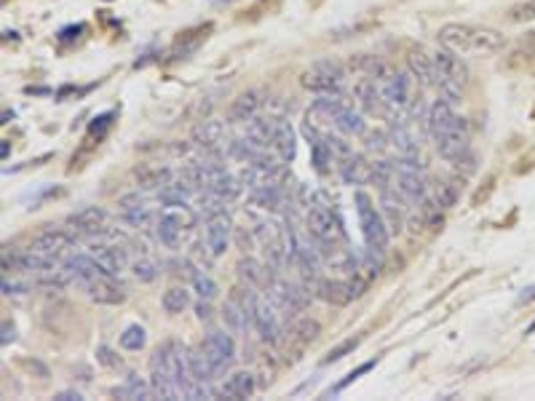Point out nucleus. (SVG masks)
Wrapping results in <instances>:
<instances>
[{"mask_svg": "<svg viewBox=\"0 0 535 401\" xmlns=\"http://www.w3.org/2000/svg\"><path fill=\"white\" fill-rule=\"evenodd\" d=\"M439 43L455 54H482L490 56L503 48V35L492 27H477L466 22H450L439 27Z\"/></svg>", "mask_w": 535, "mask_h": 401, "instance_id": "1", "label": "nucleus"}, {"mask_svg": "<svg viewBox=\"0 0 535 401\" xmlns=\"http://www.w3.org/2000/svg\"><path fill=\"white\" fill-rule=\"evenodd\" d=\"M332 203H311L308 206V217H305V225H308V233L311 238L319 244L322 255H329V252H337V246L346 241V228H343V220L337 217L334 209H329Z\"/></svg>", "mask_w": 535, "mask_h": 401, "instance_id": "2", "label": "nucleus"}, {"mask_svg": "<svg viewBox=\"0 0 535 401\" xmlns=\"http://www.w3.org/2000/svg\"><path fill=\"white\" fill-rule=\"evenodd\" d=\"M434 65H436V89H439V97L447 100L450 105H457L463 100V86L468 80V70L466 65L460 62V56L450 48H439L434 51Z\"/></svg>", "mask_w": 535, "mask_h": 401, "instance_id": "3", "label": "nucleus"}, {"mask_svg": "<svg viewBox=\"0 0 535 401\" xmlns=\"http://www.w3.org/2000/svg\"><path fill=\"white\" fill-rule=\"evenodd\" d=\"M354 203H356V214H359V225H361V233H364V244H367L369 249L386 255L388 241H391V230H388V225H386V220H383V214L375 212L372 198H369L364 190H356Z\"/></svg>", "mask_w": 535, "mask_h": 401, "instance_id": "4", "label": "nucleus"}, {"mask_svg": "<svg viewBox=\"0 0 535 401\" xmlns=\"http://www.w3.org/2000/svg\"><path fill=\"white\" fill-rule=\"evenodd\" d=\"M302 86L316 94H343L346 91V70L332 59H322L302 73Z\"/></svg>", "mask_w": 535, "mask_h": 401, "instance_id": "5", "label": "nucleus"}, {"mask_svg": "<svg viewBox=\"0 0 535 401\" xmlns=\"http://www.w3.org/2000/svg\"><path fill=\"white\" fill-rule=\"evenodd\" d=\"M396 164V185L399 193L413 203H423L428 198V182L423 177V164L415 161V158H399L393 161Z\"/></svg>", "mask_w": 535, "mask_h": 401, "instance_id": "6", "label": "nucleus"}, {"mask_svg": "<svg viewBox=\"0 0 535 401\" xmlns=\"http://www.w3.org/2000/svg\"><path fill=\"white\" fill-rule=\"evenodd\" d=\"M249 305H252V326L257 329V334L265 343H270V346H279L284 329H281L279 313L273 308V302L268 300V297H263V294L252 292V302Z\"/></svg>", "mask_w": 535, "mask_h": 401, "instance_id": "7", "label": "nucleus"}, {"mask_svg": "<svg viewBox=\"0 0 535 401\" xmlns=\"http://www.w3.org/2000/svg\"><path fill=\"white\" fill-rule=\"evenodd\" d=\"M201 351H203V356H206V361L212 364L214 378H223L225 372L233 367V361H235V346H233V340H231V334H225V332H217V329H212V332L206 334V340H203V346H201Z\"/></svg>", "mask_w": 535, "mask_h": 401, "instance_id": "8", "label": "nucleus"}, {"mask_svg": "<svg viewBox=\"0 0 535 401\" xmlns=\"http://www.w3.org/2000/svg\"><path fill=\"white\" fill-rule=\"evenodd\" d=\"M434 142H436V153L445 158V161H450V164H455L460 156H466L468 150H471V145H468V123H466V118H460V115H457V121L452 123L447 132L436 134Z\"/></svg>", "mask_w": 535, "mask_h": 401, "instance_id": "9", "label": "nucleus"}, {"mask_svg": "<svg viewBox=\"0 0 535 401\" xmlns=\"http://www.w3.org/2000/svg\"><path fill=\"white\" fill-rule=\"evenodd\" d=\"M413 83H415L413 73H393L388 80L380 83V89H383V97H386V102H388L391 107L410 110V107L415 105Z\"/></svg>", "mask_w": 535, "mask_h": 401, "instance_id": "10", "label": "nucleus"}, {"mask_svg": "<svg viewBox=\"0 0 535 401\" xmlns=\"http://www.w3.org/2000/svg\"><path fill=\"white\" fill-rule=\"evenodd\" d=\"M249 302H252V292L244 294L241 289H235L233 294L228 297V302H225L223 319L235 334H244L246 326L252 324V305H249Z\"/></svg>", "mask_w": 535, "mask_h": 401, "instance_id": "11", "label": "nucleus"}, {"mask_svg": "<svg viewBox=\"0 0 535 401\" xmlns=\"http://www.w3.org/2000/svg\"><path fill=\"white\" fill-rule=\"evenodd\" d=\"M354 97H356L361 112H367V115H383L386 107H388L380 83L375 78H367V75L354 83Z\"/></svg>", "mask_w": 535, "mask_h": 401, "instance_id": "12", "label": "nucleus"}, {"mask_svg": "<svg viewBox=\"0 0 535 401\" xmlns=\"http://www.w3.org/2000/svg\"><path fill=\"white\" fill-rule=\"evenodd\" d=\"M313 292L316 297L324 300L327 305L334 308H346L351 305V300H356V292L351 287V281H332V279H316L313 281Z\"/></svg>", "mask_w": 535, "mask_h": 401, "instance_id": "13", "label": "nucleus"}, {"mask_svg": "<svg viewBox=\"0 0 535 401\" xmlns=\"http://www.w3.org/2000/svg\"><path fill=\"white\" fill-rule=\"evenodd\" d=\"M223 137H225V129L220 121H209V118H203V121L196 126V132H193V139H196V145L203 150V156L209 158H223Z\"/></svg>", "mask_w": 535, "mask_h": 401, "instance_id": "14", "label": "nucleus"}, {"mask_svg": "<svg viewBox=\"0 0 535 401\" xmlns=\"http://www.w3.org/2000/svg\"><path fill=\"white\" fill-rule=\"evenodd\" d=\"M231 230H233V225H231L228 212L206 217V246H209L212 257L225 255V249L231 244Z\"/></svg>", "mask_w": 535, "mask_h": 401, "instance_id": "15", "label": "nucleus"}, {"mask_svg": "<svg viewBox=\"0 0 535 401\" xmlns=\"http://www.w3.org/2000/svg\"><path fill=\"white\" fill-rule=\"evenodd\" d=\"M118 238H112V241H100V244H91V255L97 257V262H100L110 276H118V273H123L126 270V265H129V255H126V249H121V246L115 244Z\"/></svg>", "mask_w": 535, "mask_h": 401, "instance_id": "16", "label": "nucleus"}, {"mask_svg": "<svg viewBox=\"0 0 535 401\" xmlns=\"http://www.w3.org/2000/svg\"><path fill=\"white\" fill-rule=\"evenodd\" d=\"M65 265L73 270V276H75L80 284H94V281L115 279V276H110V273L97 262V257L94 255H70L65 260Z\"/></svg>", "mask_w": 535, "mask_h": 401, "instance_id": "17", "label": "nucleus"}, {"mask_svg": "<svg viewBox=\"0 0 535 401\" xmlns=\"http://www.w3.org/2000/svg\"><path fill=\"white\" fill-rule=\"evenodd\" d=\"M75 246V233L73 230H43V233L38 235L33 241V249H38V252H46V255L51 257H65L70 249Z\"/></svg>", "mask_w": 535, "mask_h": 401, "instance_id": "18", "label": "nucleus"}, {"mask_svg": "<svg viewBox=\"0 0 535 401\" xmlns=\"http://www.w3.org/2000/svg\"><path fill=\"white\" fill-rule=\"evenodd\" d=\"M407 67L413 73V78L420 83V86H436V65H434V54H428L425 48H410L407 51Z\"/></svg>", "mask_w": 535, "mask_h": 401, "instance_id": "19", "label": "nucleus"}, {"mask_svg": "<svg viewBox=\"0 0 535 401\" xmlns=\"http://www.w3.org/2000/svg\"><path fill=\"white\" fill-rule=\"evenodd\" d=\"M273 270H276V267L270 265V262L263 265L255 257H241V260H238V276L246 281V287H263V289H268V287L276 281Z\"/></svg>", "mask_w": 535, "mask_h": 401, "instance_id": "20", "label": "nucleus"}, {"mask_svg": "<svg viewBox=\"0 0 535 401\" xmlns=\"http://www.w3.org/2000/svg\"><path fill=\"white\" fill-rule=\"evenodd\" d=\"M404 196L399 193V188H388L380 190V206H383V217L388 223L391 233H401L404 228Z\"/></svg>", "mask_w": 535, "mask_h": 401, "instance_id": "21", "label": "nucleus"}, {"mask_svg": "<svg viewBox=\"0 0 535 401\" xmlns=\"http://www.w3.org/2000/svg\"><path fill=\"white\" fill-rule=\"evenodd\" d=\"M118 209H121V220L132 228H147L150 223V212H147L145 200L139 193H126L118 198Z\"/></svg>", "mask_w": 535, "mask_h": 401, "instance_id": "22", "label": "nucleus"}, {"mask_svg": "<svg viewBox=\"0 0 535 401\" xmlns=\"http://www.w3.org/2000/svg\"><path fill=\"white\" fill-rule=\"evenodd\" d=\"M257 388V380L252 372H235L233 378L225 380V385L220 390H214V396H223V399H231V401H241V399H249L252 393H255Z\"/></svg>", "mask_w": 535, "mask_h": 401, "instance_id": "23", "label": "nucleus"}, {"mask_svg": "<svg viewBox=\"0 0 535 401\" xmlns=\"http://www.w3.org/2000/svg\"><path fill=\"white\" fill-rule=\"evenodd\" d=\"M273 150H276V156H279L284 164L295 161V156H297L295 129H292V123L287 121V118H276V129H273Z\"/></svg>", "mask_w": 535, "mask_h": 401, "instance_id": "24", "label": "nucleus"}, {"mask_svg": "<svg viewBox=\"0 0 535 401\" xmlns=\"http://www.w3.org/2000/svg\"><path fill=\"white\" fill-rule=\"evenodd\" d=\"M340 177L346 185H367V182H372V164H367L356 153H351L340 161Z\"/></svg>", "mask_w": 535, "mask_h": 401, "instance_id": "25", "label": "nucleus"}, {"mask_svg": "<svg viewBox=\"0 0 535 401\" xmlns=\"http://www.w3.org/2000/svg\"><path fill=\"white\" fill-rule=\"evenodd\" d=\"M212 30V24H203V27H196V30H185L179 33V38L174 41L171 51H169V59H185L193 51H198V46L206 41V33Z\"/></svg>", "mask_w": 535, "mask_h": 401, "instance_id": "26", "label": "nucleus"}, {"mask_svg": "<svg viewBox=\"0 0 535 401\" xmlns=\"http://www.w3.org/2000/svg\"><path fill=\"white\" fill-rule=\"evenodd\" d=\"M112 396H115V399H126V401H139V399L147 401V399H153L156 393H153V385H147L139 375H129L121 385L112 388Z\"/></svg>", "mask_w": 535, "mask_h": 401, "instance_id": "27", "label": "nucleus"}, {"mask_svg": "<svg viewBox=\"0 0 535 401\" xmlns=\"http://www.w3.org/2000/svg\"><path fill=\"white\" fill-rule=\"evenodd\" d=\"M351 67L354 70H359L361 75H367V78H375L378 83H383V80H388L396 70L388 65V62H383L380 56H369V54H361L356 56L354 62H351Z\"/></svg>", "mask_w": 535, "mask_h": 401, "instance_id": "28", "label": "nucleus"}, {"mask_svg": "<svg viewBox=\"0 0 535 401\" xmlns=\"http://www.w3.org/2000/svg\"><path fill=\"white\" fill-rule=\"evenodd\" d=\"M86 289H89L91 300L100 302V305H121V302H126V292H123L112 279L86 284Z\"/></svg>", "mask_w": 535, "mask_h": 401, "instance_id": "29", "label": "nucleus"}, {"mask_svg": "<svg viewBox=\"0 0 535 401\" xmlns=\"http://www.w3.org/2000/svg\"><path fill=\"white\" fill-rule=\"evenodd\" d=\"M273 129H276V118L273 115H255L246 121V137L263 147H273Z\"/></svg>", "mask_w": 535, "mask_h": 401, "instance_id": "30", "label": "nucleus"}, {"mask_svg": "<svg viewBox=\"0 0 535 401\" xmlns=\"http://www.w3.org/2000/svg\"><path fill=\"white\" fill-rule=\"evenodd\" d=\"M260 91H244L238 100H233L231 105V121L233 123H246L249 118H255L257 110H260Z\"/></svg>", "mask_w": 535, "mask_h": 401, "instance_id": "31", "label": "nucleus"}, {"mask_svg": "<svg viewBox=\"0 0 535 401\" xmlns=\"http://www.w3.org/2000/svg\"><path fill=\"white\" fill-rule=\"evenodd\" d=\"M75 279L73 276V270L67 265L62 267H46V270H41V273H35V281L41 284V287H48V289H62V287H67L70 281Z\"/></svg>", "mask_w": 535, "mask_h": 401, "instance_id": "32", "label": "nucleus"}, {"mask_svg": "<svg viewBox=\"0 0 535 401\" xmlns=\"http://www.w3.org/2000/svg\"><path fill=\"white\" fill-rule=\"evenodd\" d=\"M533 59H535V33H530L527 43H519L512 54L506 56V67L509 70H527V67L533 65Z\"/></svg>", "mask_w": 535, "mask_h": 401, "instance_id": "33", "label": "nucleus"}, {"mask_svg": "<svg viewBox=\"0 0 535 401\" xmlns=\"http://www.w3.org/2000/svg\"><path fill=\"white\" fill-rule=\"evenodd\" d=\"M372 182L378 185V190L399 188V185H396V164H393V161H378V164H372Z\"/></svg>", "mask_w": 535, "mask_h": 401, "instance_id": "34", "label": "nucleus"}, {"mask_svg": "<svg viewBox=\"0 0 535 401\" xmlns=\"http://www.w3.org/2000/svg\"><path fill=\"white\" fill-rule=\"evenodd\" d=\"M188 358H190V372H193L196 383L209 385L214 380V372H212V364L203 356V351H188Z\"/></svg>", "mask_w": 535, "mask_h": 401, "instance_id": "35", "label": "nucleus"}, {"mask_svg": "<svg viewBox=\"0 0 535 401\" xmlns=\"http://www.w3.org/2000/svg\"><path fill=\"white\" fill-rule=\"evenodd\" d=\"M457 196H460V188H457L455 179H445V182H436L434 188V203L439 209H450L455 206Z\"/></svg>", "mask_w": 535, "mask_h": 401, "instance_id": "36", "label": "nucleus"}, {"mask_svg": "<svg viewBox=\"0 0 535 401\" xmlns=\"http://www.w3.org/2000/svg\"><path fill=\"white\" fill-rule=\"evenodd\" d=\"M112 121H115V110L97 115V118L89 123V134H86V147H89V145H100V139L105 137V134H107V129L112 126Z\"/></svg>", "mask_w": 535, "mask_h": 401, "instance_id": "37", "label": "nucleus"}, {"mask_svg": "<svg viewBox=\"0 0 535 401\" xmlns=\"http://www.w3.org/2000/svg\"><path fill=\"white\" fill-rule=\"evenodd\" d=\"M161 302H164V311L171 313V316H177V313H182L190 305V294H188V289L174 287V289H169L166 294H164Z\"/></svg>", "mask_w": 535, "mask_h": 401, "instance_id": "38", "label": "nucleus"}, {"mask_svg": "<svg viewBox=\"0 0 535 401\" xmlns=\"http://www.w3.org/2000/svg\"><path fill=\"white\" fill-rule=\"evenodd\" d=\"M190 281H193V289L198 292V297H203V300H214L217 292H220L212 276L203 273V270H193V273H190Z\"/></svg>", "mask_w": 535, "mask_h": 401, "instance_id": "39", "label": "nucleus"}, {"mask_svg": "<svg viewBox=\"0 0 535 401\" xmlns=\"http://www.w3.org/2000/svg\"><path fill=\"white\" fill-rule=\"evenodd\" d=\"M292 334L305 346V343H313L322 334V324L316 321V319H300V321L292 324Z\"/></svg>", "mask_w": 535, "mask_h": 401, "instance_id": "40", "label": "nucleus"}, {"mask_svg": "<svg viewBox=\"0 0 535 401\" xmlns=\"http://www.w3.org/2000/svg\"><path fill=\"white\" fill-rule=\"evenodd\" d=\"M147 343V332L139 326V324H132V326H126L121 334V348H126V351H142Z\"/></svg>", "mask_w": 535, "mask_h": 401, "instance_id": "41", "label": "nucleus"}, {"mask_svg": "<svg viewBox=\"0 0 535 401\" xmlns=\"http://www.w3.org/2000/svg\"><path fill=\"white\" fill-rule=\"evenodd\" d=\"M361 346V337H348V340H343V343H337V346L324 356V364H337L340 358H346L348 353H354L356 348Z\"/></svg>", "mask_w": 535, "mask_h": 401, "instance_id": "42", "label": "nucleus"}, {"mask_svg": "<svg viewBox=\"0 0 535 401\" xmlns=\"http://www.w3.org/2000/svg\"><path fill=\"white\" fill-rule=\"evenodd\" d=\"M158 273H161V267H158V262L150 260V257H142V260L134 262V276L139 281H156Z\"/></svg>", "mask_w": 535, "mask_h": 401, "instance_id": "43", "label": "nucleus"}, {"mask_svg": "<svg viewBox=\"0 0 535 401\" xmlns=\"http://www.w3.org/2000/svg\"><path fill=\"white\" fill-rule=\"evenodd\" d=\"M509 19L512 22H533L535 19V0H522V3H517V6H512L509 9Z\"/></svg>", "mask_w": 535, "mask_h": 401, "instance_id": "44", "label": "nucleus"}, {"mask_svg": "<svg viewBox=\"0 0 535 401\" xmlns=\"http://www.w3.org/2000/svg\"><path fill=\"white\" fill-rule=\"evenodd\" d=\"M364 145L372 153H386L391 147V134L386 132H364Z\"/></svg>", "mask_w": 535, "mask_h": 401, "instance_id": "45", "label": "nucleus"}, {"mask_svg": "<svg viewBox=\"0 0 535 401\" xmlns=\"http://www.w3.org/2000/svg\"><path fill=\"white\" fill-rule=\"evenodd\" d=\"M375 367H378V358H372V361H367V364H361V367H359V369H354V372H348V375H346V380H340V383L334 385V390H332V393H340V390H343V388H348V385H351L354 380H359V378H361V375H367L369 369H375Z\"/></svg>", "mask_w": 535, "mask_h": 401, "instance_id": "46", "label": "nucleus"}, {"mask_svg": "<svg viewBox=\"0 0 535 401\" xmlns=\"http://www.w3.org/2000/svg\"><path fill=\"white\" fill-rule=\"evenodd\" d=\"M97 361H100L102 367H107V369H121L123 367L121 356H118V353H115L112 348H107V346L97 348Z\"/></svg>", "mask_w": 535, "mask_h": 401, "instance_id": "47", "label": "nucleus"}, {"mask_svg": "<svg viewBox=\"0 0 535 401\" xmlns=\"http://www.w3.org/2000/svg\"><path fill=\"white\" fill-rule=\"evenodd\" d=\"M212 107H214V100H212V97H201V100L196 102L193 107H190L188 115H190V118H198V121H203V118L209 115V110H212Z\"/></svg>", "mask_w": 535, "mask_h": 401, "instance_id": "48", "label": "nucleus"}, {"mask_svg": "<svg viewBox=\"0 0 535 401\" xmlns=\"http://www.w3.org/2000/svg\"><path fill=\"white\" fill-rule=\"evenodd\" d=\"M22 367L27 369L30 375H35V378H41V380L48 378V367H46L43 361H38V358H24Z\"/></svg>", "mask_w": 535, "mask_h": 401, "instance_id": "49", "label": "nucleus"}, {"mask_svg": "<svg viewBox=\"0 0 535 401\" xmlns=\"http://www.w3.org/2000/svg\"><path fill=\"white\" fill-rule=\"evenodd\" d=\"M30 287L27 284H19V281H11L9 273H3V294H27Z\"/></svg>", "mask_w": 535, "mask_h": 401, "instance_id": "50", "label": "nucleus"}, {"mask_svg": "<svg viewBox=\"0 0 535 401\" xmlns=\"http://www.w3.org/2000/svg\"><path fill=\"white\" fill-rule=\"evenodd\" d=\"M83 30H86L83 24H75V27H65V30L59 33V41H62V43H70V41L80 38V33H83Z\"/></svg>", "mask_w": 535, "mask_h": 401, "instance_id": "51", "label": "nucleus"}, {"mask_svg": "<svg viewBox=\"0 0 535 401\" xmlns=\"http://www.w3.org/2000/svg\"><path fill=\"white\" fill-rule=\"evenodd\" d=\"M209 302L212 300H203V297L196 302V316H198L201 321H209V319H212V305H209Z\"/></svg>", "mask_w": 535, "mask_h": 401, "instance_id": "52", "label": "nucleus"}, {"mask_svg": "<svg viewBox=\"0 0 535 401\" xmlns=\"http://www.w3.org/2000/svg\"><path fill=\"white\" fill-rule=\"evenodd\" d=\"M16 340V326H14L11 321H3V334H0V343L3 346H9V343H14Z\"/></svg>", "mask_w": 535, "mask_h": 401, "instance_id": "53", "label": "nucleus"}, {"mask_svg": "<svg viewBox=\"0 0 535 401\" xmlns=\"http://www.w3.org/2000/svg\"><path fill=\"white\" fill-rule=\"evenodd\" d=\"M517 302H519V305H530V302H535V284L533 287H524V289L519 292Z\"/></svg>", "mask_w": 535, "mask_h": 401, "instance_id": "54", "label": "nucleus"}, {"mask_svg": "<svg viewBox=\"0 0 535 401\" xmlns=\"http://www.w3.org/2000/svg\"><path fill=\"white\" fill-rule=\"evenodd\" d=\"M56 401H83V396H80L78 390H59Z\"/></svg>", "mask_w": 535, "mask_h": 401, "instance_id": "55", "label": "nucleus"}, {"mask_svg": "<svg viewBox=\"0 0 535 401\" xmlns=\"http://www.w3.org/2000/svg\"><path fill=\"white\" fill-rule=\"evenodd\" d=\"M9 156H11V145H9V139H3V142H0V158L9 161Z\"/></svg>", "mask_w": 535, "mask_h": 401, "instance_id": "56", "label": "nucleus"}, {"mask_svg": "<svg viewBox=\"0 0 535 401\" xmlns=\"http://www.w3.org/2000/svg\"><path fill=\"white\" fill-rule=\"evenodd\" d=\"M3 35H6V41H19V35L14 33V30H6Z\"/></svg>", "mask_w": 535, "mask_h": 401, "instance_id": "57", "label": "nucleus"}, {"mask_svg": "<svg viewBox=\"0 0 535 401\" xmlns=\"http://www.w3.org/2000/svg\"><path fill=\"white\" fill-rule=\"evenodd\" d=\"M533 332H535V321L530 324V326H527V334H533Z\"/></svg>", "mask_w": 535, "mask_h": 401, "instance_id": "58", "label": "nucleus"}, {"mask_svg": "<svg viewBox=\"0 0 535 401\" xmlns=\"http://www.w3.org/2000/svg\"><path fill=\"white\" fill-rule=\"evenodd\" d=\"M214 6H220V3H231V0H212Z\"/></svg>", "mask_w": 535, "mask_h": 401, "instance_id": "59", "label": "nucleus"}, {"mask_svg": "<svg viewBox=\"0 0 535 401\" xmlns=\"http://www.w3.org/2000/svg\"><path fill=\"white\" fill-rule=\"evenodd\" d=\"M533 115H535V112H533Z\"/></svg>", "mask_w": 535, "mask_h": 401, "instance_id": "60", "label": "nucleus"}]
</instances>
